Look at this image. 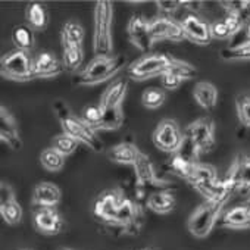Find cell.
<instances>
[{"instance_id":"obj_1","label":"cell","mask_w":250,"mask_h":250,"mask_svg":"<svg viewBox=\"0 0 250 250\" xmlns=\"http://www.w3.org/2000/svg\"><path fill=\"white\" fill-rule=\"evenodd\" d=\"M168 72H175L181 75L184 80H190L196 77L197 69L190 65L188 62H184L181 59H177L167 53H153L146 55L127 68V77L136 80V81H145L155 77H162Z\"/></svg>"},{"instance_id":"obj_2","label":"cell","mask_w":250,"mask_h":250,"mask_svg":"<svg viewBox=\"0 0 250 250\" xmlns=\"http://www.w3.org/2000/svg\"><path fill=\"white\" fill-rule=\"evenodd\" d=\"M128 81L119 78L112 81L100 96V107L103 110V118L97 130H118L124 124V100L127 96Z\"/></svg>"},{"instance_id":"obj_3","label":"cell","mask_w":250,"mask_h":250,"mask_svg":"<svg viewBox=\"0 0 250 250\" xmlns=\"http://www.w3.org/2000/svg\"><path fill=\"white\" fill-rule=\"evenodd\" d=\"M53 109L56 112V116L61 122V127L65 134L77 139L80 143H84L87 147H90L93 152H102L103 150V142L97 136L96 130H93L90 125H87L83 118L74 115L71 109L66 106L65 102L56 100L53 103Z\"/></svg>"},{"instance_id":"obj_4","label":"cell","mask_w":250,"mask_h":250,"mask_svg":"<svg viewBox=\"0 0 250 250\" xmlns=\"http://www.w3.org/2000/svg\"><path fill=\"white\" fill-rule=\"evenodd\" d=\"M113 3L107 0H99L94 8V34L93 49L96 56H110L113 50Z\"/></svg>"},{"instance_id":"obj_5","label":"cell","mask_w":250,"mask_h":250,"mask_svg":"<svg viewBox=\"0 0 250 250\" xmlns=\"http://www.w3.org/2000/svg\"><path fill=\"white\" fill-rule=\"evenodd\" d=\"M124 56H96L84 69H81L74 83L78 85H96L115 77L125 65Z\"/></svg>"},{"instance_id":"obj_6","label":"cell","mask_w":250,"mask_h":250,"mask_svg":"<svg viewBox=\"0 0 250 250\" xmlns=\"http://www.w3.org/2000/svg\"><path fill=\"white\" fill-rule=\"evenodd\" d=\"M0 72L6 80L25 83L36 78L34 75V59L30 52L14 49L8 52L0 62Z\"/></svg>"},{"instance_id":"obj_7","label":"cell","mask_w":250,"mask_h":250,"mask_svg":"<svg viewBox=\"0 0 250 250\" xmlns=\"http://www.w3.org/2000/svg\"><path fill=\"white\" fill-rule=\"evenodd\" d=\"M224 206H225L224 203L212 202V200H206L205 203L197 206V209L188 218L187 222L188 231L197 238L208 237L213 229V227L218 224Z\"/></svg>"},{"instance_id":"obj_8","label":"cell","mask_w":250,"mask_h":250,"mask_svg":"<svg viewBox=\"0 0 250 250\" xmlns=\"http://www.w3.org/2000/svg\"><path fill=\"white\" fill-rule=\"evenodd\" d=\"M125 193L121 188H110L100 193L93 203V215L97 221L109 228L115 227L119 206L124 200Z\"/></svg>"},{"instance_id":"obj_9","label":"cell","mask_w":250,"mask_h":250,"mask_svg":"<svg viewBox=\"0 0 250 250\" xmlns=\"http://www.w3.org/2000/svg\"><path fill=\"white\" fill-rule=\"evenodd\" d=\"M155 146L165 153H178L184 143V131L174 119H162L153 133Z\"/></svg>"},{"instance_id":"obj_10","label":"cell","mask_w":250,"mask_h":250,"mask_svg":"<svg viewBox=\"0 0 250 250\" xmlns=\"http://www.w3.org/2000/svg\"><path fill=\"white\" fill-rule=\"evenodd\" d=\"M184 137L197 149L199 153H208L215 147V125L210 118H199L184 130Z\"/></svg>"},{"instance_id":"obj_11","label":"cell","mask_w":250,"mask_h":250,"mask_svg":"<svg viewBox=\"0 0 250 250\" xmlns=\"http://www.w3.org/2000/svg\"><path fill=\"white\" fill-rule=\"evenodd\" d=\"M143 225V212L142 208L136 203L133 197L124 196V200L119 206L116 222L113 229H119L121 234L136 235L140 232Z\"/></svg>"},{"instance_id":"obj_12","label":"cell","mask_w":250,"mask_h":250,"mask_svg":"<svg viewBox=\"0 0 250 250\" xmlns=\"http://www.w3.org/2000/svg\"><path fill=\"white\" fill-rule=\"evenodd\" d=\"M134 167V174H136V180L139 183H142L145 187L147 188H156L158 191L161 190H171L172 188V184L167 180H162L158 177L156 174V169H155V165L152 162V159L140 152L136 164L133 165Z\"/></svg>"},{"instance_id":"obj_13","label":"cell","mask_w":250,"mask_h":250,"mask_svg":"<svg viewBox=\"0 0 250 250\" xmlns=\"http://www.w3.org/2000/svg\"><path fill=\"white\" fill-rule=\"evenodd\" d=\"M149 31H150V39L153 44L158 42H165V40H171L175 43L187 40L180 22L172 18L158 17L152 20L149 22Z\"/></svg>"},{"instance_id":"obj_14","label":"cell","mask_w":250,"mask_h":250,"mask_svg":"<svg viewBox=\"0 0 250 250\" xmlns=\"http://www.w3.org/2000/svg\"><path fill=\"white\" fill-rule=\"evenodd\" d=\"M187 40H190L191 43H196V44H209L210 40H212V36H210V25L206 24L205 21H202L197 15L194 14H186L184 17H181L178 20Z\"/></svg>"},{"instance_id":"obj_15","label":"cell","mask_w":250,"mask_h":250,"mask_svg":"<svg viewBox=\"0 0 250 250\" xmlns=\"http://www.w3.org/2000/svg\"><path fill=\"white\" fill-rule=\"evenodd\" d=\"M33 222L39 232L44 235H56L62 231L63 219L56 208H36Z\"/></svg>"},{"instance_id":"obj_16","label":"cell","mask_w":250,"mask_h":250,"mask_svg":"<svg viewBox=\"0 0 250 250\" xmlns=\"http://www.w3.org/2000/svg\"><path fill=\"white\" fill-rule=\"evenodd\" d=\"M0 213L9 225H17L22 219V208L15 197V191L5 181L0 184Z\"/></svg>"},{"instance_id":"obj_17","label":"cell","mask_w":250,"mask_h":250,"mask_svg":"<svg viewBox=\"0 0 250 250\" xmlns=\"http://www.w3.org/2000/svg\"><path fill=\"white\" fill-rule=\"evenodd\" d=\"M149 22L143 15H133L128 21V37L130 42L142 52H149L153 46L149 31Z\"/></svg>"},{"instance_id":"obj_18","label":"cell","mask_w":250,"mask_h":250,"mask_svg":"<svg viewBox=\"0 0 250 250\" xmlns=\"http://www.w3.org/2000/svg\"><path fill=\"white\" fill-rule=\"evenodd\" d=\"M0 139H2L3 145H6L12 150H20L22 147L18 124L14 115L3 104L0 106Z\"/></svg>"},{"instance_id":"obj_19","label":"cell","mask_w":250,"mask_h":250,"mask_svg":"<svg viewBox=\"0 0 250 250\" xmlns=\"http://www.w3.org/2000/svg\"><path fill=\"white\" fill-rule=\"evenodd\" d=\"M219 227L232 228V229H246L250 228V206L249 205H237L231 209L225 210L219 221Z\"/></svg>"},{"instance_id":"obj_20","label":"cell","mask_w":250,"mask_h":250,"mask_svg":"<svg viewBox=\"0 0 250 250\" xmlns=\"http://www.w3.org/2000/svg\"><path fill=\"white\" fill-rule=\"evenodd\" d=\"M65 71L63 62H61L52 52H43L34 59L36 78H55Z\"/></svg>"},{"instance_id":"obj_21","label":"cell","mask_w":250,"mask_h":250,"mask_svg":"<svg viewBox=\"0 0 250 250\" xmlns=\"http://www.w3.org/2000/svg\"><path fill=\"white\" fill-rule=\"evenodd\" d=\"M61 190L53 183L44 181L36 186L33 193L34 208H55L61 202Z\"/></svg>"},{"instance_id":"obj_22","label":"cell","mask_w":250,"mask_h":250,"mask_svg":"<svg viewBox=\"0 0 250 250\" xmlns=\"http://www.w3.org/2000/svg\"><path fill=\"white\" fill-rule=\"evenodd\" d=\"M193 96L196 102L208 112H212L216 107L218 103V90L216 87L209 81H199L194 85Z\"/></svg>"},{"instance_id":"obj_23","label":"cell","mask_w":250,"mask_h":250,"mask_svg":"<svg viewBox=\"0 0 250 250\" xmlns=\"http://www.w3.org/2000/svg\"><path fill=\"white\" fill-rule=\"evenodd\" d=\"M140 155V150L133 143H119L107 150V156L112 162L121 164V165H134L137 158Z\"/></svg>"},{"instance_id":"obj_24","label":"cell","mask_w":250,"mask_h":250,"mask_svg":"<svg viewBox=\"0 0 250 250\" xmlns=\"http://www.w3.org/2000/svg\"><path fill=\"white\" fill-rule=\"evenodd\" d=\"M197 164H199V162L190 161V159L181 156L180 153H175V155H172V158L167 162L165 168H167L168 172H171L172 175H175V177H178V178H183V180L188 181V180L193 177Z\"/></svg>"},{"instance_id":"obj_25","label":"cell","mask_w":250,"mask_h":250,"mask_svg":"<svg viewBox=\"0 0 250 250\" xmlns=\"http://www.w3.org/2000/svg\"><path fill=\"white\" fill-rule=\"evenodd\" d=\"M25 18L28 22V27H31L36 31H44L49 24V14L43 3L40 2H31L28 3L25 9Z\"/></svg>"},{"instance_id":"obj_26","label":"cell","mask_w":250,"mask_h":250,"mask_svg":"<svg viewBox=\"0 0 250 250\" xmlns=\"http://www.w3.org/2000/svg\"><path fill=\"white\" fill-rule=\"evenodd\" d=\"M62 39V53H63V66L69 72H75L84 61V52L83 46L74 44L68 42L66 39Z\"/></svg>"},{"instance_id":"obj_27","label":"cell","mask_w":250,"mask_h":250,"mask_svg":"<svg viewBox=\"0 0 250 250\" xmlns=\"http://www.w3.org/2000/svg\"><path fill=\"white\" fill-rule=\"evenodd\" d=\"M147 208L156 213H169L175 208V196L172 190L155 191L149 196Z\"/></svg>"},{"instance_id":"obj_28","label":"cell","mask_w":250,"mask_h":250,"mask_svg":"<svg viewBox=\"0 0 250 250\" xmlns=\"http://www.w3.org/2000/svg\"><path fill=\"white\" fill-rule=\"evenodd\" d=\"M15 49L30 52L34 46V30L28 25H17L12 31Z\"/></svg>"},{"instance_id":"obj_29","label":"cell","mask_w":250,"mask_h":250,"mask_svg":"<svg viewBox=\"0 0 250 250\" xmlns=\"http://www.w3.org/2000/svg\"><path fill=\"white\" fill-rule=\"evenodd\" d=\"M40 162L42 165L50 171V172H58L63 168L65 165V156L61 155L58 150H55L53 147H47L42 152L40 155Z\"/></svg>"},{"instance_id":"obj_30","label":"cell","mask_w":250,"mask_h":250,"mask_svg":"<svg viewBox=\"0 0 250 250\" xmlns=\"http://www.w3.org/2000/svg\"><path fill=\"white\" fill-rule=\"evenodd\" d=\"M78 145H80V142L77 139H74V137H71V136H68L65 133L55 136L53 142H52V147L55 150H58L61 155H63L65 158L72 155L77 150Z\"/></svg>"},{"instance_id":"obj_31","label":"cell","mask_w":250,"mask_h":250,"mask_svg":"<svg viewBox=\"0 0 250 250\" xmlns=\"http://www.w3.org/2000/svg\"><path fill=\"white\" fill-rule=\"evenodd\" d=\"M165 102V91L159 87H149L142 94V103L147 109H158Z\"/></svg>"},{"instance_id":"obj_32","label":"cell","mask_w":250,"mask_h":250,"mask_svg":"<svg viewBox=\"0 0 250 250\" xmlns=\"http://www.w3.org/2000/svg\"><path fill=\"white\" fill-rule=\"evenodd\" d=\"M221 58L225 61H249L250 59V43L244 42L238 46L222 49Z\"/></svg>"},{"instance_id":"obj_33","label":"cell","mask_w":250,"mask_h":250,"mask_svg":"<svg viewBox=\"0 0 250 250\" xmlns=\"http://www.w3.org/2000/svg\"><path fill=\"white\" fill-rule=\"evenodd\" d=\"M61 37L66 39L68 42L74 43V44H78V46H83V40H84V28L75 22V21H68L63 28H62V33H61Z\"/></svg>"},{"instance_id":"obj_34","label":"cell","mask_w":250,"mask_h":250,"mask_svg":"<svg viewBox=\"0 0 250 250\" xmlns=\"http://www.w3.org/2000/svg\"><path fill=\"white\" fill-rule=\"evenodd\" d=\"M83 121L90 125L93 130H97L99 125L102 122V118H103V110L100 107V104H88L83 109Z\"/></svg>"},{"instance_id":"obj_35","label":"cell","mask_w":250,"mask_h":250,"mask_svg":"<svg viewBox=\"0 0 250 250\" xmlns=\"http://www.w3.org/2000/svg\"><path fill=\"white\" fill-rule=\"evenodd\" d=\"M221 5L227 9V12H234L237 14L244 22L250 20V2L246 0H234V2H221Z\"/></svg>"},{"instance_id":"obj_36","label":"cell","mask_w":250,"mask_h":250,"mask_svg":"<svg viewBox=\"0 0 250 250\" xmlns=\"http://www.w3.org/2000/svg\"><path fill=\"white\" fill-rule=\"evenodd\" d=\"M235 107L240 122L246 127H250V96H238L235 100Z\"/></svg>"},{"instance_id":"obj_37","label":"cell","mask_w":250,"mask_h":250,"mask_svg":"<svg viewBox=\"0 0 250 250\" xmlns=\"http://www.w3.org/2000/svg\"><path fill=\"white\" fill-rule=\"evenodd\" d=\"M156 5H158V9L161 11L162 17L171 18V15H174L178 11V8L183 6V2H175V0H172V2L171 0H159V2H156Z\"/></svg>"},{"instance_id":"obj_38","label":"cell","mask_w":250,"mask_h":250,"mask_svg":"<svg viewBox=\"0 0 250 250\" xmlns=\"http://www.w3.org/2000/svg\"><path fill=\"white\" fill-rule=\"evenodd\" d=\"M210 36L212 39H218V40H227L231 37V33L224 20L215 21L213 24H210Z\"/></svg>"},{"instance_id":"obj_39","label":"cell","mask_w":250,"mask_h":250,"mask_svg":"<svg viewBox=\"0 0 250 250\" xmlns=\"http://www.w3.org/2000/svg\"><path fill=\"white\" fill-rule=\"evenodd\" d=\"M224 21H225V24H227V27H228V30H229V33H231V36L237 34V33L246 25V22H244L237 14H234V12H227Z\"/></svg>"},{"instance_id":"obj_40","label":"cell","mask_w":250,"mask_h":250,"mask_svg":"<svg viewBox=\"0 0 250 250\" xmlns=\"http://www.w3.org/2000/svg\"><path fill=\"white\" fill-rule=\"evenodd\" d=\"M183 77L175 74V72H168L165 75L161 77V83H162V87L167 88V90H177L181 83H183Z\"/></svg>"},{"instance_id":"obj_41","label":"cell","mask_w":250,"mask_h":250,"mask_svg":"<svg viewBox=\"0 0 250 250\" xmlns=\"http://www.w3.org/2000/svg\"><path fill=\"white\" fill-rule=\"evenodd\" d=\"M241 183L250 186V158H243L241 161Z\"/></svg>"},{"instance_id":"obj_42","label":"cell","mask_w":250,"mask_h":250,"mask_svg":"<svg viewBox=\"0 0 250 250\" xmlns=\"http://www.w3.org/2000/svg\"><path fill=\"white\" fill-rule=\"evenodd\" d=\"M202 5H203V2H183V6L184 8H187L188 11H191V14H194V12H199L200 9H202Z\"/></svg>"},{"instance_id":"obj_43","label":"cell","mask_w":250,"mask_h":250,"mask_svg":"<svg viewBox=\"0 0 250 250\" xmlns=\"http://www.w3.org/2000/svg\"><path fill=\"white\" fill-rule=\"evenodd\" d=\"M244 27H246V37H247V42L250 43V20L246 22V25H244Z\"/></svg>"},{"instance_id":"obj_44","label":"cell","mask_w":250,"mask_h":250,"mask_svg":"<svg viewBox=\"0 0 250 250\" xmlns=\"http://www.w3.org/2000/svg\"><path fill=\"white\" fill-rule=\"evenodd\" d=\"M142 250H155L153 247H145V249H142Z\"/></svg>"},{"instance_id":"obj_45","label":"cell","mask_w":250,"mask_h":250,"mask_svg":"<svg viewBox=\"0 0 250 250\" xmlns=\"http://www.w3.org/2000/svg\"><path fill=\"white\" fill-rule=\"evenodd\" d=\"M59 250H72V249H65V247H63V249H59Z\"/></svg>"}]
</instances>
